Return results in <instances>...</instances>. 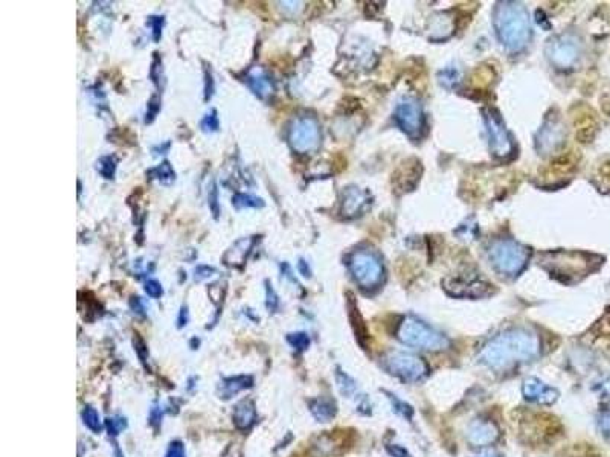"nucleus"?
Here are the masks:
<instances>
[{"mask_svg": "<svg viewBox=\"0 0 610 457\" xmlns=\"http://www.w3.org/2000/svg\"><path fill=\"white\" fill-rule=\"evenodd\" d=\"M540 352V340L536 332L513 328L493 337L484 345L478 359L493 370H505L514 364L536 359Z\"/></svg>", "mask_w": 610, "mask_h": 457, "instance_id": "obj_1", "label": "nucleus"}, {"mask_svg": "<svg viewBox=\"0 0 610 457\" xmlns=\"http://www.w3.org/2000/svg\"><path fill=\"white\" fill-rule=\"evenodd\" d=\"M386 450H388V453L392 457H411V454H409V451L406 450V448H403V447L398 445V444L388 445Z\"/></svg>", "mask_w": 610, "mask_h": 457, "instance_id": "obj_43", "label": "nucleus"}, {"mask_svg": "<svg viewBox=\"0 0 610 457\" xmlns=\"http://www.w3.org/2000/svg\"><path fill=\"white\" fill-rule=\"evenodd\" d=\"M246 81L249 89L254 91V95L261 99L270 96L275 91V84L272 78L269 75H266L263 70H254L249 75Z\"/></svg>", "mask_w": 610, "mask_h": 457, "instance_id": "obj_19", "label": "nucleus"}, {"mask_svg": "<svg viewBox=\"0 0 610 457\" xmlns=\"http://www.w3.org/2000/svg\"><path fill=\"white\" fill-rule=\"evenodd\" d=\"M152 172L154 174V177L159 181L164 183V185H170V183H173L175 180V172L173 170V166L170 162H166V160L159 165L157 168H154Z\"/></svg>", "mask_w": 610, "mask_h": 457, "instance_id": "obj_27", "label": "nucleus"}, {"mask_svg": "<svg viewBox=\"0 0 610 457\" xmlns=\"http://www.w3.org/2000/svg\"><path fill=\"white\" fill-rule=\"evenodd\" d=\"M548 58L558 69H569L580 57V45L571 36H558L549 40L546 46Z\"/></svg>", "mask_w": 610, "mask_h": 457, "instance_id": "obj_10", "label": "nucleus"}, {"mask_svg": "<svg viewBox=\"0 0 610 457\" xmlns=\"http://www.w3.org/2000/svg\"><path fill=\"white\" fill-rule=\"evenodd\" d=\"M106 426H107V430H108V435H112V436H118L121 431L127 427V422H125V419L124 418H119V417H113V418H108L107 421H106Z\"/></svg>", "mask_w": 610, "mask_h": 457, "instance_id": "obj_32", "label": "nucleus"}, {"mask_svg": "<svg viewBox=\"0 0 610 457\" xmlns=\"http://www.w3.org/2000/svg\"><path fill=\"white\" fill-rule=\"evenodd\" d=\"M336 383L339 387V392L347 398H353L358 392L356 380L353 377H349L347 372L340 370V369H337V372H336Z\"/></svg>", "mask_w": 610, "mask_h": 457, "instance_id": "obj_22", "label": "nucleus"}, {"mask_svg": "<svg viewBox=\"0 0 610 457\" xmlns=\"http://www.w3.org/2000/svg\"><path fill=\"white\" fill-rule=\"evenodd\" d=\"M144 290H145V293H147L150 297H153V299H159V297H161V296L164 294V288H162V285H161V282L156 280V279H148V280L145 282Z\"/></svg>", "mask_w": 610, "mask_h": 457, "instance_id": "obj_36", "label": "nucleus"}, {"mask_svg": "<svg viewBox=\"0 0 610 457\" xmlns=\"http://www.w3.org/2000/svg\"><path fill=\"white\" fill-rule=\"evenodd\" d=\"M130 306H131V310L135 311L136 314H139V315H145L147 314V306L144 305V302H142V299L138 297V296H133L131 297Z\"/></svg>", "mask_w": 610, "mask_h": 457, "instance_id": "obj_42", "label": "nucleus"}, {"mask_svg": "<svg viewBox=\"0 0 610 457\" xmlns=\"http://www.w3.org/2000/svg\"><path fill=\"white\" fill-rule=\"evenodd\" d=\"M206 200H208V206H210V209L212 212V215L215 218H219L220 215V204H219V189H217L215 181L212 180L210 188L206 190Z\"/></svg>", "mask_w": 610, "mask_h": 457, "instance_id": "obj_29", "label": "nucleus"}, {"mask_svg": "<svg viewBox=\"0 0 610 457\" xmlns=\"http://www.w3.org/2000/svg\"><path fill=\"white\" fill-rule=\"evenodd\" d=\"M96 170L107 180H112L116 172V159L113 156H104L96 162Z\"/></svg>", "mask_w": 610, "mask_h": 457, "instance_id": "obj_26", "label": "nucleus"}, {"mask_svg": "<svg viewBox=\"0 0 610 457\" xmlns=\"http://www.w3.org/2000/svg\"><path fill=\"white\" fill-rule=\"evenodd\" d=\"M287 342L296 351L303 352L310 346V337H308L307 332H293V334L287 336Z\"/></svg>", "mask_w": 610, "mask_h": 457, "instance_id": "obj_28", "label": "nucleus"}, {"mask_svg": "<svg viewBox=\"0 0 610 457\" xmlns=\"http://www.w3.org/2000/svg\"><path fill=\"white\" fill-rule=\"evenodd\" d=\"M232 204L235 206V209H247V207H254V209H260L264 206V200L260 197L238 193L232 197Z\"/></svg>", "mask_w": 610, "mask_h": 457, "instance_id": "obj_23", "label": "nucleus"}, {"mask_svg": "<svg viewBox=\"0 0 610 457\" xmlns=\"http://www.w3.org/2000/svg\"><path fill=\"white\" fill-rule=\"evenodd\" d=\"M159 110H161V98L153 96L152 99H150V103H148V110H147V114H145V122H152L156 118V114L159 113Z\"/></svg>", "mask_w": 610, "mask_h": 457, "instance_id": "obj_37", "label": "nucleus"}, {"mask_svg": "<svg viewBox=\"0 0 610 457\" xmlns=\"http://www.w3.org/2000/svg\"><path fill=\"white\" fill-rule=\"evenodd\" d=\"M349 270L357 284L366 290L377 287L383 278V265L379 256L368 250H358L351 256Z\"/></svg>", "mask_w": 610, "mask_h": 457, "instance_id": "obj_8", "label": "nucleus"}, {"mask_svg": "<svg viewBox=\"0 0 610 457\" xmlns=\"http://www.w3.org/2000/svg\"><path fill=\"white\" fill-rule=\"evenodd\" d=\"M383 368L403 381H420L428 375V364L419 355L392 351L383 357Z\"/></svg>", "mask_w": 610, "mask_h": 457, "instance_id": "obj_6", "label": "nucleus"}, {"mask_svg": "<svg viewBox=\"0 0 610 457\" xmlns=\"http://www.w3.org/2000/svg\"><path fill=\"white\" fill-rule=\"evenodd\" d=\"M188 320H189V313H188V306L187 305H183L182 308H180V313H179V317H177V323H179V328H183V327H187L188 325Z\"/></svg>", "mask_w": 610, "mask_h": 457, "instance_id": "obj_44", "label": "nucleus"}, {"mask_svg": "<svg viewBox=\"0 0 610 457\" xmlns=\"http://www.w3.org/2000/svg\"><path fill=\"white\" fill-rule=\"evenodd\" d=\"M133 346H135V351H136V354L139 357V360L142 363H147V360H148V349H147V345L144 342V338H142L139 334H135V337H133Z\"/></svg>", "mask_w": 610, "mask_h": 457, "instance_id": "obj_35", "label": "nucleus"}, {"mask_svg": "<svg viewBox=\"0 0 610 457\" xmlns=\"http://www.w3.org/2000/svg\"><path fill=\"white\" fill-rule=\"evenodd\" d=\"M308 407H310L313 418L319 422H330L337 413V407L334 404V401L322 396L314 398V400L308 403Z\"/></svg>", "mask_w": 610, "mask_h": 457, "instance_id": "obj_21", "label": "nucleus"}, {"mask_svg": "<svg viewBox=\"0 0 610 457\" xmlns=\"http://www.w3.org/2000/svg\"><path fill=\"white\" fill-rule=\"evenodd\" d=\"M232 419L238 430H249L256 422V405L252 400L240 401L232 413Z\"/></svg>", "mask_w": 610, "mask_h": 457, "instance_id": "obj_16", "label": "nucleus"}, {"mask_svg": "<svg viewBox=\"0 0 610 457\" xmlns=\"http://www.w3.org/2000/svg\"><path fill=\"white\" fill-rule=\"evenodd\" d=\"M476 457H502V456H500V454L496 453V451H488V453H484V454L476 456Z\"/></svg>", "mask_w": 610, "mask_h": 457, "instance_id": "obj_47", "label": "nucleus"}, {"mask_svg": "<svg viewBox=\"0 0 610 457\" xmlns=\"http://www.w3.org/2000/svg\"><path fill=\"white\" fill-rule=\"evenodd\" d=\"M150 419H152V422H161V419H162V410L157 412V407H154V409H152V414H150Z\"/></svg>", "mask_w": 610, "mask_h": 457, "instance_id": "obj_46", "label": "nucleus"}, {"mask_svg": "<svg viewBox=\"0 0 610 457\" xmlns=\"http://www.w3.org/2000/svg\"><path fill=\"white\" fill-rule=\"evenodd\" d=\"M465 437L473 447H487L496 442L499 437V428L490 419H473L465 430Z\"/></svg>", "mask_w": 610, "mask_h": 457, "instance_id": "obj_12", "label": "nucleus"}, {"mask_svg": "<svg viewBox=\"0 0 610 457\" xmlns=\"http://www.w3.org/2000/svg\"><path fill=\"white\" fill-rule=\"evenodd\" d=\"M368 203V194L358 188H347L344 190V198H342V212L347 217H354L358 212H362L363 207Z\"/></svg>", "mask_w": 610, "mask_h": 457, "instance_id": "obj_17", "label": "nucleus"}, {"mask_svg": "<svg viewBox=\"0 0 610 457\" xmlns=\"http://www.w3.org/2000/svg\"><path fill=\"white\" fill-rule=\"evenodd\" d=\"M299 271L303 273V276H305V278H310L312 276V270H310V267H308V264L304 260L299 261Z\"/></svg>", "mask_w": 610, "mask_h": 457, "instance_id": "obj_45", "label": "nucleus"}, {"mask_svg": "<svg viewBox=\"0 0 610 457\" xmlns=\"http://www.w3.org/2000/svg\"><path fill=\"white\" fill-rule=\"evenodd\" d=\"M202 128H203V131H208V133H212V131H217L220 128V121H219V116H217L215 110H211L210 113L205 114V118L202 119Z\"/></svg>", "mask_w": 610, "mask_h": 457, "instance_id": "obj_31", "label": "nucleus"}, {"mask_svg": "<svg viewBox=\"0 0 610 457\" xmlns=\"http://www.w3.org/2000/svg\"><path fill=\"white\" fill-rule=\"evenodd\" d=\"M522 394L526 401L536 403L540 405H551L558 400V390L553 386H548L536 377H530L523 381Z\"/></svg>", "mask_w": 610, "mask_h": 457, "instance_id": "obj_13", "label": "nucleus"}, {"mask_svg": "<svg viewBox=\"0 0 610 457\" xmlns=\"http://www.w3.org/2000/svg\"><path fill=\"white\" fill-rule=\"evenodd\" d=\"M495 28L500 43L513 52L521 51L531 36L528 11L519 2L499 3L495 13Z\"/></svg>", "mask_w": 610, "mask_h": 457, "instance_id": "obj_2", "label": "nucleus"}, {"mask_svg": "<svg viewBox=\"0 0 610 457\" xmlns=\"http://www.w3.org/2000/svg\"><path fill=\"white\" fill-rule=\"evenodd\" d=\"M597 257L580 252H553L542 256V265L555 278L567 280L569 278L584 276L593 269Z\"/></svg>", "mask_w": 610, "mask_h": 457, "instance_id": "obj_4", "label": "nucleus"}, {"mask_svg": "<svg viewBox=\"0 0 610 457\" xmlns=\"http://www.w3.org/2000/svg\"><path fill=\"white\" fill-rule=\"evenodd\" d=\"M600 430L607 439H610V409L606 410L600 418Z\"/></svg>", "mask_w": 610, "mask_h": 457, "instance_id": "obj_40", "label": "nucleus"}, {"mask_svg": "<svg viewBox=\"0 0 610 457\" xmlns=\"http://www.w3.org/2000/svg\"><path fill=\"white\" fill-rule=\"evenodd\" d=\"M148 24L150 27H152V32H153V40L154 41H159L162 38V29H164V24H165V19H164V15H154V17H150L148 19Z\"/></svg>", "mask_w": 610, "mask_h": 457, "instance_id": "obj_34", "label": "nucleus"}, {"mask_svg": "<svg viewBox=\"0 0 610 457\" xmlns=\"http://www.w3.org/2000/svg\"><path fill=\"white\" fill-rule=\"evenodd\" d=\"M484 119H486V127L488 131L490 148L493 154L498 157H508L514 151V144L508 130L505 128L504 121L500 119L499 113L488 109L484 112Z\"/></svg>", "mask_w": 610, "mask_h": 457, "instance_id": "obj_9", "label": "nucleus"}, {"mask_svg": "<svg viewBox=\"0 0 610 457\" xmlns=\"http://www.w3.org/2000/svg\"><path fill=\"white\" fill-rule=\"evenodd\" d=\"M565 140V131L563 127L560 126L557 121H548L543 128L539 131L537 145L539 149L545 153L555 151V149L563 144Z\"/></svg>", "mask_w": 610, "mask_h": 457, "instance_id": "obj_14", "label": "nucleus"}, {"mask_svg": "<svg viewBox=\"0 0 610 457\" xmlns=\"http://www.w3.org/2000/svg\"><path fill=\"white\" fill-rule=\"evenodd\" d=\"M395 121L407 135H416L423 128V112L420 104L414 99H403L397 104Z\"/></svg>", "mask_w": 610, "mask_h": 457, "instance_id": "obj_11", "label": "nucleus"}, {"mask_svg": "<svg viewBox=\"0 0 610 457\" xmlns=\"http://www.w3.org/2000/svg\"><path fill=\"white\" fill-rule=\"evenodd\" d=\"M440 78H441L442 84L455 86L456 82L459 81V78H461V73H459V70L455 69V68H447V69H444V70L441 72Z\"/></svg>", "mask_w": 610, "mask_h": 457, "instance_id": "obj_33", "label": "nucleus"}, {"mask_svg": "<svg viewBox=\"0 0 610 457\" xmlns=\"http://www.w3.org/2000/svg\"><path fill=\"white\" fill-rule=\"evenodd\" d=\"M212 95H214V80H212L211 70H206L205 72V99L206 101H210Z\"/></svg>", "mask_w": 610, "mask_h": 457, "instance_id": "obj_41", "label": "nucleus"}, {"mask_svg": "<svg viewBox=\"0 0 610 457\" xmlns=\"http://www.w3.org/2000/svg\"><path fill=\"white\" fill-rule=\"evenodd\" d=\"M397 337L401 343L424 351H441L449 346V340L441 332L415 317H405L400 322Z\"/></svg>", "mask_w": 610, "mask_h": 457, "instance_id": "obj_3", "label": "nucleus"}, {"mask_svg": "<svg viewBox=\"0 0 610 457\" xmlns=\"http://www.w3.org/2000/svg\"><path fill=\"white\" fill-rule=\"evenodd\" d=\"M490 285L484 284L481 280L476 279H455L453 282L447 280L446 282V290L449 293H452L453 296H461V297H479V296H486L490 293Z\"/></svg>", "mask_w": 610, "mask_h": 457, "instance_id": "obj_15", "label": "nucleus"}, {"mask_svg": "<svg viewBox=\"0 0 610 457\" xmlns=\"http://www.w3.org/2000/svg\"><path fill=\"white\" fill-rule=\"evenodd\" d=\"M165 457H187L185 445H183L180 440H174V442L170 444L168 450H166Z\"/></svg>", "mask_w": 610, "mask_h": 457, "instance_id": "obj_38", "label": "nucleus"}, {"mask_svg": "<svg viewBox=\"0 0 610 457\" xmlns=\"http://www.w3.org/2000/svg\"><path fill=\"white\" fill-rule=\"evenodd\" d=\"M321 128L313 116H298L289 130V144L299 154L312 153L319 147Z\"/></svg>", "mask_w": 610, "mask_h": 457, "instance_id": "obj_7", "label": "nucleus"}, {"mask_svg": "<svg viewBox=\"0 0 610 457\" xmlns=\"http://www.w3.org/2000/svg\"><path fill=\"white\" fill-rule=\"evenodd\" d=\"M82 421H85V426L90 431H94V433H99L103 428L101 418H99V413L94 409V407H86V409L82 410Z\"/></svg>", "mask_w": 610, "mask_h": 457, "instance_id": "obj_25", "label": "nucleus"}, {"mask_svg": "<svg viewBox=\"0 0 610 457\" xmlns=\"http://www.w3.org/2000/svg\"><path fill=\"white\" fill-rule=\"evenodd\" d=\"M266 306L272 313H277L279 308V297L269 280H266Z\"/></svg>", "mask_w": 610, "mask_h": 457, "instance_id": "obj_30", "label": "nucleus"}, {"mask_svg": "<svg viewBox=\"0 0 610 457\" xmlns=\"http://www.w3.org/2000/svg\"><path fill=\"white\" fill-rule=\"evenodd\" d=\"M214 273H215V269L211 267V265H198V267H196V270H194V280H197V282L205 280L208 278H211Z\"/></svg>", "mask_w": 610, "mask_h": 457, "instance_id": "obj_39", "label": "nucleus"}, {"mask_svg": "<svg viewBox=\"0 0 610 457\" xmlns=\"http://www.w3.org/2000/svg\"><path fill=\"white\" fill-rule=\"evenodd\" d=\"M254 246V239L250 238H241L235 244H233L229 250L224 253L223 262L226 265H238L243 264L247 260V255L250 253V248Z\"/></svg>", "mask_w": 610, "mask_h": 457, "instance_id": "obj_20", "label": "nucleus"}, {"mask_svg": "<svg viewBox=\"0 0 610 457\" xmlns=\"http://www.w3.org/2000/svg\"><path fill=\"white\" fill-rule=\"evenodd\" d=\"M254 386V378L249 375H238V377H229L222 380L219 384V398L222 400H231L232 396L240 394L241 390L250 389Z\"/></svg>", "mask_w": 610, "mask_h": 457, "instance_id": "obj_18", "label": "nucleus"}, {"mask_svg": "<svg viewBox=\"0 0 610 457\" xmlns=\"http://www.w3.org/2000/svg\"><path fill=\"white\" fill-rule=\"evenodd\" d=\"M488 257L499 273L505 276H516L525 269L530 252L525 246L513 239H499L491 244Z\"/></svg>", "mask_w": 610, "mask_h": 457, "instance_id": "obj_5", "label": "nucleus"}, {"mask_svg": "<svg viewBox=\"0 0 610 457\" xmlns=\"http://www.w3.org/2000/svg\"><path fill=\"white\" fill-rule=\"evenodd\" d=\"M386 395H388L389 401L392 404V410H394L398 414V417L405 418L407 421H411L414 418V409H412L411 404L401 401L400 398H397V395H392V394H388V392H386Z\"/></svg>", "mask_w": 610, "mask_h": 457, "instance_id": "obj_24", "label": "nucleus"}]
</instances>
